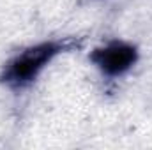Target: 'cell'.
Returning <instances> with one entry per match:
<instances>
[{
  "label": "cell",
  "instance_id": "6da1fadb",
  "mask_svg": "<svg viewBox=\"0 0 152 150\" xmlns=\"http://www.w3.org/2000/svg\"><path fill=\"white\" fill-rule=\"evenodd\" d=\"M80 46H81V41L78 37L44 41L34 46H28L4 66L0 73V83H4L12 90L27 88L36 81V78L55 57L66 51H73L75 48H80Z\"/></svg>",
  "mask_w": 152,
  "mask_h": 150
},
{
  "label": "cell",
  "instance_id": "7a4b0ae2",
  "mask_svg": "<svg viewBox=\"0 0 152 150\" xmlns=\"http://www.w3.org/2000/svg\"><path fill=\"white\" fill-rule=\"evenodd\" d=\"M88 58L104 76L117 78V76L126 74L127 71H131L136 66L140 58V51L131 42L112 41L104 46L94 48Z\"/></svg>",
  "mask_w": 152,
  "mask_h": 150
}]
</instances>
